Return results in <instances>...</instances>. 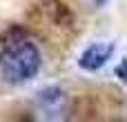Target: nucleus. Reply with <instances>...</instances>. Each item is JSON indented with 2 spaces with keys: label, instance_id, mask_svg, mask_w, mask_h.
Masks as SVG:
<instances>
[{
  "label": "nucleus",
  "instance_id": "obj_1",
  "mask_svg": "<svg viewBox=\"0 0 127 122\" xmlns=\"http://www.w3.org/2000/svg\"><path fill=\"white\" fill-rule=\"evenodd\" d=\"M40 64H42V56H40L38 47L29 40H22L2 53L0 71H2L7 82L20 84V82L31 80L40 71Z\"/></svg>",
  "mask_w": 127,
  "mask_h": 122
},
{
  "label": "nucleus",
  "instance_id": "obj_2",
  "mask_svg": "<svg viewBox=\"0 0 127 122\" xmlns=\"http://www.w3.org/2000/svg\"><path fill=\"white\" fill-rule=\"evenodd\" d=\"M114 56V44L112 42H92L78 58V67L85 71H98L112 60Z\"/></svg>",
  "mask_w": 127,
  "mask_h": 122
},
{
  "label": "nucleus",
  "instance_id": "obj_3",
  "mask_svg": "<svg viewBox=\"0 0 127 122\" xmlns=\"http://www.w3.org/2000/svg\"><path fill=\"white\" fill-rule=\"evenodd\" d=\"M40 102H42V109L45 111H54V109H58L63 102H65V93L60 91V89H45V91H40Z\"/></svg>",
  "mask_w": 127,
  "mask_h": 122
},
{
  "label": "nucleus",
  "instance_id": "obj_4",
  "mask_svg": "<svg viewBox=\"0 0 127 122\" xmlns=\"http://www.w3.org/2000/svg\"><path fill=\"white\" fill-rule=\"evenodd\" d=\"M94 2H96V4H98V7H103V4H107V2H109V0H94Z\"/></svg>",
  "mask_w": 127,
  "mask_h": 122
}]
</instances>
